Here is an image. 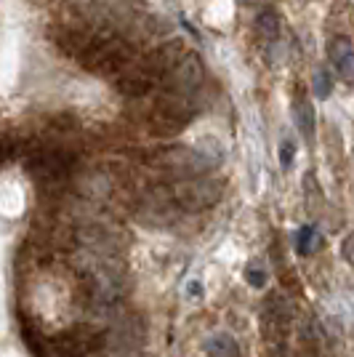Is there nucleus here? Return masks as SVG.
<instances>
[{"instance_id":"1","label":"nucleus","mask_w":354,"mask_h":357,"mask_svg":"<svg viewBox=\"0 0 354 357\" xmlns=\"http://www.w3.org/2000/svg\"><path fill=\"white\" fill-rule=\"evenodd\" d=\"M144 163L181 181V178L206 176L208 171H213L222 163V149H206L203 144L200 147H160L152 149L144 158Z\"/></svg>"},{"instance_id":"2","label":"nucleus","mask_w":354,"mask_h":357,"mask_svg":"<svg viewBox=\"0 0 354 357\" xmlns=\"http://www.w3.org/2000/svg\"><path fill=\"white\" fill-rule=\"evenodd\" d=\"M194 115H197V107L192 105L190 96L162 93L149 109L147 126L155 136H176L192 123Z\"/></svg>"},{"instance_id":"3","label":"nucleus","mask_w":354,"mask_h":357,"mask_svg":"<svg viewBox=\"0 0 354 357\" xmlns=\"http://www.w3.org/2000/svg\"><path fill=\"white\" fill-rule=\"evenodd\" d=\"M133 59V48L131 43L120 40L115 35L104 32V35H93L91 38L88 48L80 54L83 67L91 73L99 75H115L120 70H125V64Z\"/></svg>"},{"instance_id":"4","label":"nucleus","mask_w":354,"mask_h":357,"mask_svg":"<svg viewBox=\"0 0 354 357\" xmlns=\"http://www.w3.org/2000/svg\"><path fill=\"white\" fill-rule=\"evenodd\" d=\"M174 200H176L178 211L187 213H197V211L213 208L224 195V181L213 176H194V178H181L176 187L171 190Z\"/></svg>"},{"instance_id":"5","label":"nucleus","mask_w":354,"mask_h":357,"mask_svg":"<svg viewBox=\"0 0 354 357\" xmlns=\"http://www.w3.org/2000/svg\"><path fill=\"white\" fill-rule=\"evenodd\" d=\"M75 155L64 147H40L27 158V171L38 181H61L72 174Z\"/></svg>"},{"instance_id":"6","label":"nucleus","mask_w":354,"mask_h":357,"mask_svg":"<svg viewBox=\"0 0 354 357\" xmlns=\"http://www.w3.org/2000/svg\"><path fill=\"white\" fill-rule=\"evenodd\" d=\"M200 86H203V64L197 54H184L162 80L165 93H176V96H192Z\"/></svg>"},{"instance_id":"7","label":"nucleus","mask_w":354,"mask_h":357,"mask_svg":"<svg viewBox=\"0 0 354 357\" xmlns=\"http://www.w3.org/2000/svg\"><path fill=\"white\" fill-rule=\"evenodd\" d=\"M178 216V206L174 200V192L165 190V187H155L149 192H141L139 200V219H144L147 224L162 227V224H171Z\"/></svg>"},{"instance_id":"8","label":"nucleus","mask_w":354,"mask_h":357,"mask_svg":"<svg viewBox=\"0 0 354 357\" xmlns=\"http://www.w3.org/2000/svg\"><path fill=\"white\" fill-rule=\"evenodd\" d=\"M184 54H187V51H184V43H181V40H168V43L157 45L155 51H149L147 59L141 61V67H144L149 75H155V77H165V75L176 67L178 59H181Z\"/></svg>"},{"instance_id":"9","label":"nucleus","mask_w":354,"mask_h":357,"mask_svg":"<svg viewBox=\"0 0 354 357\" xmlns=\"http://www.w3.org/2000/svg\"><path fill=\"white\" fill-rule=\"evenodd\" d=\"M155 83H157V77H155V75H149L144 67H139V70H131V73L120 75L118 83H115V89H118L123 96L141 99V96H147L149 91L155 89Z\"/></svg>"},{"instance_id":"10","label":"nucleus","mask_w":354,"mask_h":357,"mask_svg":"<svg viewBox=\"0 0 354 357\" xmlns=\"http://www.w3.org/2000/svg\"><path fill=\"white\" fill-rule=\"evenodd\" d=\"M330 59L336 64V73L344 80H354V45L349 38H336L330 40Z\"/></svg>"},{"instance_id":"11","label":"nucleus","mask_w":354,"mask_h":357,"mask_svg":"<svg viewBox=\"0 0 354 357\" xmlns=\"http://www.w3.org/2000/svg\"><path fill=\"white\" fill-rule=\"evenodd\" d=\"M293 115H295V126H298L301 136H304L307 142H311V136H314V107H311L309 102H295Z\"/></svg>"},{"instance_id":"12","label":"nucleus","mask_w":354,"mask_h":357,"mask_svg":"<svg viewBox=\"0 0 354 357\" xmlns=\"http://www.w3.org/2000/svg\"><path fill=\"white\" fill-rule=\"evenodd\" d=\"M208 357H240V349H237V342L229 336V333H219L208 342Z\"/></svg>"},{"instance_id":"13","label":"nucleus","mask_w":354,"mask_h":357,"mask_svg":"<svg viewBox=\"0 0 354 357\" xmlns=\"http://www.w3.org/2000/svg\"><path fill=\"white\" fill-rule=\"evenodd\" d=\"M320 245H323V240H320V232H317L314 227H301V229H298V235H295V248H298L301 256H309V253H314Z\"/></svg>"},{"instance_id":"14","label":"nucleus","mask_w":354,"mask_h":357,"mask_svg":"<svg viewBox=\"0 0 354 357\" xmlns=\"http://www.w3.org/2000/svg\"><path fill=\"white\" fill-rule=\"evenodd\" d=\"M256 27H259V32H261L264 38H277V32H280V16L275 14L272 8H266V11H261L259 19H256Z\"/></svg>"},{"instance_id":"15","label":"nucleus","mask_w":354,"mask_h":357,"mask_svg":"<svg viewBox=\"0 0 354 357\" xmlns=\"http://www.w3.org/2000/svg\"><path fill=\"white\" fill-rule=\"evenodd\" d=\"M311 91H314L317 99H328V96H330V75H328V70H317V73H314Z\"/></svg>"},{"instance_id":"16","label":"nucleus","mask_w":354,"mask_h":357,"mask_svg":"<svg viewBox=\"0 0 354 357\" xmlns=\"http://www.w3.org/2000/svg\"><path fill=\"white\" fill-rule=\"evenodd\" d=\"M293 158H295V144L285 139L280 144V165L282 168H291V165H293Z\"/></svg>"},{"instance_id":"17","label":"nucleus","mask_w":354,"mask_h":357,"mask_svg":"<svg viewBox=\"0 0 354 357\" xmlns=\"http://www.w3.org/2000/svg\"><path fill=\"white\" fill-rule=\"evenodd\" d=\"M264 278H266V275H264V269H256V267L248 269V283L256 285V288H261V285L266 283Z\"/></svg>"},{"instance_id":"18","label":"nucleus","mask_w":354,"mask_h":357,"mask_svg":"<svg viewBox=\"0 0 354 357\" xmlns=\"http://www.w3.org/2000/svg\"><path fill=\"white\" fill-rule=\"evenodd\" d=\"M341 251H344V256H346V259H349V261L354 264V232L346 240H344V248H341Z\"/></svg>"},{"instance_id":"19","label":"nucleus","mask_w":354,"mask_h":357,"mask_svg":"<svg viewBox=\"0 0 354 357\" xmlns=\"http://www.w3.org/2000/svg\"><path fill=\"white\" fill-rule=\"evenodd\" d=\"M8 142H6V139H3V136H0V163H3V160H6V158H8Z\"/></svg>"}]
</instances>
